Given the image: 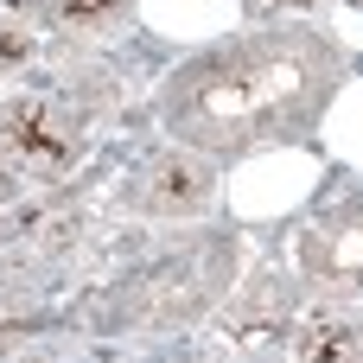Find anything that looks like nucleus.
<instances>
[{
	"mask_svg": "<svg viewBox=\"0 0 363 363\" xmlns=\"http://www.w3.org/2000/svg\"><path fill=\"white\" fill-rule=\"evenodd\" d=\"M345 83V51L306 26H255L185 57L160 89V121L191 153H255L313 140Z\"/></svg>",
	"mask_w": 363,
	"mask_h": 363,
	"instance_id": "1",
	"label": "nucleus"
},
{
	"mask_svg": "<svg viewBox=\"0 0 363 363\" xmlns=\"http://www.w3.org/2000/svg\"><path fill=\"white\" fill-rule=\"evenodd\" d=\"M236 262H242V242H236V236L179 242V249H166L160 262H147V268L121 287L115 319L134 325V332H153V338L191 332V325L223 300V287L236 281Z\"/></svg>",
	"mask_w": 363,
	"mask_h": 363,
	"instance_id": "2",
	"label": "nucleus"
},
{
	"mask_svg": "<svg viewBox=\"0 0 363 363\" xmlns=\"http://www.w3.org/2000/svg\"><path fill=\"white\" fill-rule=\"evenodd\" d=\"M0 153L32 179H64L83 160V121L51 96H13L0 102Z\"/></svg>",
	"mask_w": 363,
	"mask_h": 363,
	"instance_id": "3",
	"label": "nucleus"
},
{
	"mask_svg": "<svg viewBox=\"0 0 363 363\" xmlns=\"http://www.w3.org/2000/svg\"><path fill=\"white\" fill-rule=\"evenodd\" d=\"M300 274L319 294L363 300V191L332 204L306 236H300Z\"/></svg>",
	"mask_w": 363,
	"mask_h": 363,
	"instance_id": "4",
	"label": "nucleus"
},
{
	"mask_svg": "<svg viewBox=\"0 0 363 363\" xmlns=\"http://www.w3.org/2000/svg\"><path fill=\"white\" fill-rule=\"evenodd\" d=\"M217 198V172L204 153L179 147V153H160L147 160L134 179H128V204L140 217H198L204 204Z\"/></svg>",
	"mask_w": 363,
	"mask_h": 363,
	"instance_id": "5",
	"label": "nucleus"
},
{
	"mask_svg": "<svg viewBox=\"0 0 363 363\" xmlns=\"http://www.w3.org/2000/svg\"><path fill=\"white\" fill-rule=\"evenodd\" d=\"M287 319H294V294L281 287V274H262V281L236 300L230 338H236L242 351H274V345L287 338Z\"/></svg>",
	"mask_w": 363,
	"mask_h": 363,
	"instance_id": "6",
	"label": "nucleus"
},
{
	"mask_svg": "<svg viewBox=\"0 0 363 363\" xmlns=\"http://www.w3.org/2000/svg\"><path fill=\"white\" fill-rule=\"evenodd\" d=\"M300 363H363V319H319L300 338Z\"/></svg>",
	"mask_w": 363,
	"mask_h": 363,
	"instance_id": "7",
	"label": "nucleus"
},
{
	"mask_svg": "<svg viewBox=\"0 0 363 363\" xmlns=\"http://www.w3.org/2000/svg\"><path fill=\"white\" fill-rule=\"evenodd\" d=\"M45 13H51L64 32H77V38H96V32H115V26H128L134 0H45Z\"/></svg>",
	"mask_w": 363,
	"mask_h": 363,
	"instance_id": "8",
	"label": "nucleus"
},
{
	"mask_svg": "<svg viewBox=\"0 0 363 363\" xmlns=\"http://www.w3.org/2000/svg\"><path fill=\"white\" fill-rule=\"evenodd\" d=\"M19 64H32V32L0 19V70H19Z\"/></svg>",
	"mask_w": 363,
	"mask_h": 363,
	"instance_id": "9",
	"label": "nucleus"
},
{
	"mask_svg": "<svg viewBox=\"0 0 363 363\" xmlns=\"http://www.w3.org/2000/svg\"><path fill=\"white\" fill-rule=\"evenodd\" d=\"M13 204H26V172H19V166L0 153V217H6Z\"/></svg>",
	"mask_w": 363,
	"mask_h": 363,
	"instance_id": "10",
	"label": "nucleus"
},
{
	"mask_svg": "<svg viewBox=\"0 0 363 363\" xmlns=\"http://www.w3.org/2000/svg\"><path fill=\"white\" fill-rule=\"evenodd\" d=\"M287 6H313V0H287Z\"/></svg>",
	"mask_w": 363,
	"mask_h": 363,
	"instance_id": "11",
	"label": "nucleus"
},
{
	"mask_svg": "<svg viewBox=\"0 0 363 363\" xmlns=\"http://www.w3.org/2000/svg\"><path fill=\"white\" fill-rule=\"evenodd\" d=\"M351 6H357V13H363V0H351Z\"/></svg>",
	"mask_w": 363,
	"mask_h": 363,
	"instance_id": "12",
	"label": "nucleus"
}]
</instances>
